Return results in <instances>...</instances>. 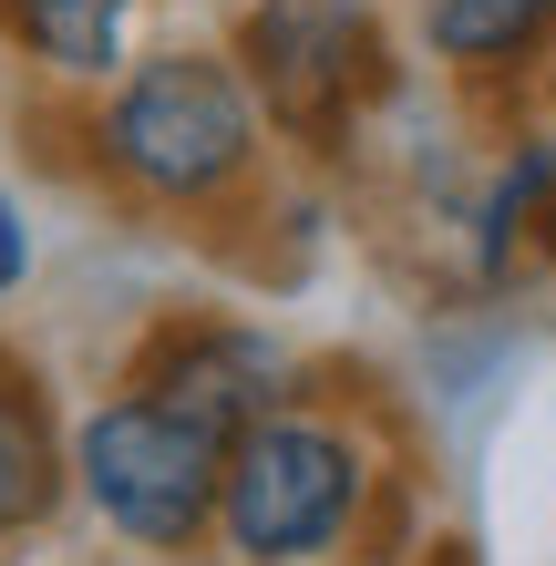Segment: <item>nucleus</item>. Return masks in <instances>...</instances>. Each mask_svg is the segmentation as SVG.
<instances>
[{"instance_id":"f257e3e1","label":"nucleus","mask_w":556,"mask_h":566,"mask_svg":"<svg viewBox=\"0 0 556 566\" xmlns=\"http://www.w3.org/2000/svg\"><path fill=\"white\" fill-rule=\"evenodd\" d=\"M371 494H381V453L361 422L331 402H279L227 443L217 546L238 566H331L361 546Z\"/></svg>"},{"instance_id":"f03ea898","label":"nucleus","mask_w":556,"mask_h":566,"mask_svg":"<svg viewBox=\"0 0 556 566\" xmlns=\"http://www.w3.org/2000/svg\"><path fill=\"white\" fill-rule=\"evenodd\" d=\"M269 114L227 52H135L93 114V165L135 207H217L258 176Z\"/></svg>"},{"instance_id":"7ed1b4c3","label":"nucleus","mask_w":556,"mask_h":566,"mask_svg":"<svg viewBox=\"0 0 556 566\" xmlns=\"http://www.w3.org/2000/svg\"><path fill=\"white\" fill-rule=\"evenodd\" d=\"M73 494L93 505L104 536H124L135 556H196L217 536V474H227V432L166 412L155 391H104L73 422Z\"/></svg>"},{"instance_id":"20e7f679","label":"nucleus","mask_w":556,"mask_h":566,"mask_svg":"<svg viewBox=\"0 0 556 566\" xmlns=\"http://www.w3.org/2000/svg\"><path fill=\"white\" fill-rule=\"evenodd\" d=\"M238 73H248V93H258L269 124H289L300 145H340L350 114L391 83L381 11L371 0H248Z\"/></svg>"},{"instance_id":"39448f33","label":"nucleus","mask_w":556,"mask_h":566,"mask_svg":"<svg viewBox=\"0 0 556 566\" xmlns=\"http://www.w3.org/2000/svg\"><path fill=\"white\" fill-rule=\"evenodd\" d=\"M135 391H155L166 412L227 432V443H238L258 412L300 402V391H289V350H279L258 319H238V310H186V319H166V329H145Z\"/></svg>"},{"instance_id":"423d86ee","label":"nucleus","mask_w":556,"mask_h":566,"mask_svg":"<svg viewBox=\"0 0 556 566\" xmlns=\"http://www.w3.org/2000/svg\"><path fill=\"white\" fill-rule=\"evenodd\" d=\"M62 494H73V453H62V422L42 402V381L0 350V546H21Z\"/></svg>"},{"instance_id":"0eeeda50","label":"nucleus","mask_w":556,"mask_h":566,"mask_svg":"<svg viewBox=\"0 0 556 566\" xmlns=\"http://www.w3.org/2000/svg\"><path fill=\"white\" fill-rule=\"evenodd\" d=\"M135 11L145 0H0V31L52 83H114L135 62Z\"/></svg>"},{"instance_id":"6e6552de","label":"nucleus","mask_w":556,"mask_h":566,"mask_svg":"<svg viewBox=\"0 0 556 566\" xmlns=\"http://www.w3.org/2000/svg\"><path fill=\"white\" fill-rule=\"evenodd\" d=\"M556 31V0H422V42L464 73H505Z\"/></svg>"},{"instance_id":"1a4fd4ad","label":"nucleus","mask_w":556,"mask_h":566,"mask_svg":"<svg viewBox=\"0 0 556 566\" xmlns=\"http://www.w3.org/2000/svg\"><path fill=\"white\" fill-rule=\"evenodd\" d=\"M31 279V217H21V196L0 186V298H11Z\"/></svg>"},{"instance_id":"9d476101","label":"nucleus","mask_w":556,"mask_h":566,"mask_svg":"<svg viewBox=\"0 0 556 566\" xmlns=\"http://www.w3.org/2000/svg\"><path fill=\"white\" fill-rule=\"evenodd\" d=\"M443 566H464V546H443Z\"/></svg>"}]
</instances>
